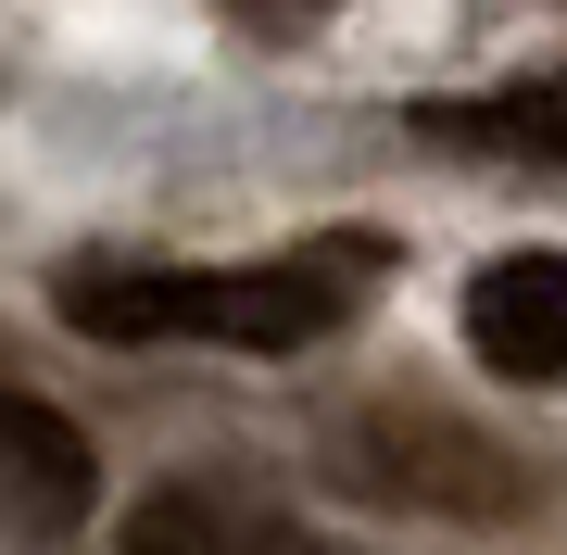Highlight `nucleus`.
Wrapping results in <instances>:
<instances>
[{
	"label": "nucleus",
	"instance_id": "6",
	"mask_svg": "<svg viewBox=\"0 0 567 555\" xmlns=\"http://www.w3.org/2000/svg\"><path fill=\"white\" fill-rule=\"evenodd\" d=\"M227 13H240L252 39H303V25H328L341 0H227Z\"/></svg>",
	"mask_w": 567,
	"mask_h": 555
},
{
	"label": "nucleus",
	"instance_id": "5",
	"mask_svg": "<svg viewBox=\"0 0 567 555\" xmlns=\"http://www.w3.org/2000/svg\"><path fill=\"white\" fill-rule=\"evenodd\" d=\"M416 126H429V140H466V152L567 165V76H517V89H492V102H429Z\"/></svg>",
	"mask_w": 567,
	"mask_h": 555
},
{
	"label": "nucleus",
	"instance_id": "3",
	"mask_svg": "<svg viewBox=\"0 0 567 555\" xmlns=\"http://www.w3.org/2000/svg\"><path fill=\"white\" fill-rule=\"evenodd\" d=\"M466 353L517 391L567 379V253H505L466 278Z\"/></svg>",
	"mask_w": 567,
	"mask_h": 555
},
{
	"label": "nucleus",
	"instance_id": "1",
	"mask_svg": "<svg viewBox=\"0 0 567 555\" xmlns=\"http://www.w3.org/2000/svg\"><path fill=\"white\" fill-rule=\"evenodd\" d=\"M379 253H278V266H63L51 304L76 341L102 353H164V341H203V353H303L341 329V304L365 290Z\"/></svg>",
	"mask_w": 567,
	"mask_h": 555
},
{
	"label": "nucleus",
	"instance_id": "2",
	"mask_svg": "<svg viewBox=\"0 0 567 555\" xmlns=\"http://www.w3.org/2000/svg\"><path fill=\"white\" fill-rule=\"evenodd\" d=\"M89 505H102L89 430L39 391H0V543H63Z\"/></svg>",
	"mask_w": 567,
	"mask_h": 555
},
{
	"label": "nucleus",
	"instance_id": "4",
	"mask_svg": "<svg viewBox=\"0 0 567 555\" xmlns=\"http://www.w3.org/2000/svg\"><path fill=\"white\" fill-rule=\"evenodd\" d=\"M290 531L240 493H215V480H164V493H140V517H126V555H278Z\"/></svg>",
	"mask_w": 567,
	"mask_h": 555
}]
</instances>
